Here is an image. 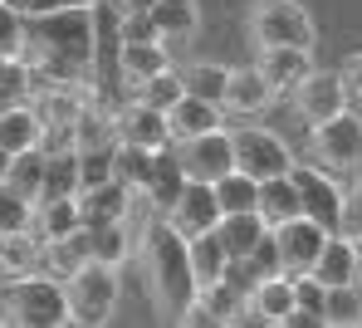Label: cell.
Returning <instances> with one entry per match:
<instances>
[{
	"label": "cell",
	"mask_w": 362,
	"mask_h": 328,
	"mask_svg": "<svg viewBox=\"0 0 362 328\" xmlns=\"http://www.w3.org/2000/svg\"><path fill=\"white\" fill-rule=\"evenodd\" d=\"M177 157H181V172L191 182H216V177L235 172V132L226 128V123L211 132H196V137L177 142Z\"/></svg>",
	"instance_id": "cell-9"
},
{
	"label": "cell",
	"mask_w": 362,
	"mask_h": 328,
	"mask_svg": "<svg viewBox=\"0 0 362 328\" xmlns=\"http://www.w3.org/2000/svg\"><path fill=\"white\" fill-rule=\"evenodd\" d=\"M358 284H362V274H358Z\"/></svg>",
	"instance_id": "cell-47"
},
{
	"label": "cell",
	"mask_w": 362,
	"mask_h": 328,
	"mask_svg": "<svg viewBox=\"0 0 362 328\" xmlns=\"http://www.w3.org/2000/svg\"><path fill=\"white\" fill-rule=\"evenodd\" d=\"M191 264H196V279H201V289H211V284H221V279H230V250L221 245V235L216 230H206V235H191Z\"/></svg>",
	"instance_id": "cell-31"
},
{
	"label": "cell",
	"mask_w": 362,
	"mask_h": 328,
	"mask_svg": "<svg viewBox=\"0 0 362 328\" xmlns=\"http://www.w3.org/2000/svg\"><path fill=\"white\" fill-rule=\"evenodd\" d=\"M343 230L362 240V182L358 187H348V206H343Z\"/></svg>",
	"instance_id": "cell-40"
},
{
	"label": "cell",
	"mask_w": 362,
	"mask_h": 328,
	"mask_svg": "<svg viewBox=\"0 0 362 328\" xmlns=\"http://www.w3.org/2000/svg\"><path fill=\"white\" fill-rule=\"evenodd\" d=\"M35 216H40V201L20 197L5 177H0V235H15V230H35Z\"/></svg>",
	"instance_id": "cell-36"
},
{
	"label": "cell",
	"mask_w": 362,
	"mask_h": 328,
	"mask_svg": "<svg viewBox=\"0 0 362 328\" xmlns=\"http://www.w3.org/2000/svg\"><path fill=\"white\" fill-rule=\"evenodd\" d=\"M181 93H186V83H181V69H162V74H152V78H142L137 88H132V98H142V103H152V108H162V113H172V103H177Z\"/></svg>",
	"instance_id": "cell-37"
},
{
	"label": "cell",
	"mask_w": 362,
	"mask_h": 328,
	"mask_svg": "<svg viewBox=\"0 0 362 328\" xmlns=\"http://www.w3.org/2000/svg\"><path fill=\"white\" fill-rule=\"evenodd\" d=\"M118 137H122V142H137V147H152V152L177 147V137H172V118H167L162 108L142 103V98H127V103L118 108Z\"/></svg>",
	"instance_id": "cell-14"
},
{
	"label": "cell",
	"mask_w": 362,
	"mask_h": 328,
	"mask_svg": "<svg viewBox=\"0 0 362 328\" xmlns=\"http://www.w3.org/2000/svg\"><path fill=\"white\" fill-rule=\"evenodd\" d=\"M308 152L318 167L348 177V172H362V113L343 108L333 113L328 123H313L308 128Z\"/></svg>",
	"instance_id": "cell-6"
},
{
	"label": "cell",
	"mask_w": 362,
	"mask_h": 328,
	"mask_svg": "<svg viewBox=\"0 0 362 328\" xmlns=\"http://www.w3.org/2000/svg\"><path fill=\"white\" fill-rule=\"evenodd\" d=\"M313 274L333 289V284H358L362 274V245L348 235V230H333L328 235V245H323V255L313 264Z\"/></svg>",
	"instance_id": "cell-18"
},
{
	"label": "cell",
	"mask_w": 362,
	"mask_h": 328,
	"mask_svg": "<svg viewBox=\"0 0 362 328\" xmlns=\"http://www.w3.org/2000/svg\"><path fill=\"white\" fill-rule=\"evenodd\" d=\"M181 83H186V93L221 103V98H226V83H230V69H226V64H211V59H196V64L181 69Z\"/></svg>",
	"instance_id": "cell-35"
},
{
	"label": "cell",
	"mask_w": 362,
	"mask_h": 328,
	"mask_svg": "<svg viewBox=\"0 0 362 328\" xmlns=\"http://www.w3.org/2000/svg\"><path fill=\"white\" fill-rule=\"evenodd\" d=\"M88 260H93V235L88 230H74L64 240H45V274H54V279H69Z\"/></svg>",
	"instance_id": "cell-28"
},
{
	"label": "cell",
	"mask_w": 362,
	"mask_h": 328,
	"mask_svg": "<svg viewBox=\"0 0 362 328\" xmlns=\"http://www.w3.org/2000/svg\"><path fill=\"white\" fill-rule=\"evenodd\" d=\"M279 103V93H274V83L264 78V69L259 64H240L230 69V83H226V98H221V108L230 113V118H259V113H269Z\"/></svg>",
	"instance_id": "cell-13"
},
{
	"label": "cell",
	"mask_w": 362,
	"mask_h": 328,
	"mask_svg": "<svg viewBox=\"0 0 362 328\" xmlns=\"http://www.w3.org/2000/svg\"><path fill=\"white\" fill-rule=\"evenodd\" d=\"M358 245H362V240H358Z\"/></svg>",
	"instance_id": "cell-48"
},
{
	"label": "cell",
	"mask_w": 362,
	"mask_h": 328,
	"mask_svg": "<svg viewBox=\"0 0 362 328\" xmlns=\"http://www.w3.org/2000/svg\"><path fill=\"white\" fill-rule=\"evenodd\" d=\"M78 206H83V230H98V226H108V221H127V211H132V187L127 182H98V187H88V192H78Z\"/></svg>",
	"instance_id": "cell-17"
},
{
	"label": "cell",
	"mask_w": 362,
	"mask_h": 328,
	"mask_svg": "<svg viewBox=\"0 0 362 328\" xmlns=\"http://www.w3.org/2000/svg\"><path fill=\"white\" fill-rule=\"evenodd\" d=\"M216 235H221V245L230 250V260H250V255L259 250V240L269 235V226H264L259 211H235V216H221Z\"/></svg>",
	"instance_id": "cell-21"
},
{
	"label": "cell",
	"mask_w": 362,
	"mask_h": 328,
	"mask_svg": "<svg viewBox=\"0 0 362 328\" xmlns=\"http://www.w3.org/2000/svg\"><path fill=\"white\" fill-rule=\"evenodd\" d=\"M35 230H40V240H64V235L83 230L78 197H45L40 201V216H35Z\"/></svg>",
	"instance_id": "cell-27"
},
{
	"label": "cell",
	"mask_w": 362,
	"mask_h": 328,
	"mask_svg": "<svg viewBox=\"0 0 362 328\" xmlns=\"http://www.w3.org/2000/svg\"><path fill=\"white\" fill-rule=\"evenodd\" d=\"M5 162H10V152H0V177H5Z\"/></svg>",
	"instance_id": "cell-44"
},
{
	"label": "cell",
	"mask_w": 362,
	"mask_h": 328,
	"mask_svg": "<svg viewBox=\"0 0 362 328\" xmlns=\"http://www.w3.org/2000/svg\"><path fill=\"white\" fill-rule=\"evenodd\" d=\"M255 64L264 69V78H269L274 93L284 98V93H294L303 78L313 74V49H289V45H279V49H259Z\"/></svg>",
	"instance_id": "cell-20"
},
{
	"label": "cell",
	"mask_w": 362,
	"mask_h": 328,
	"mask_svg": "<svg viewBox=\"0 0 362 328\" xmlns=\"http://www.w3.org/2000/svg\"><path fill=\"white\" fill-rule=\"evenodd\" d=\"M250 40H255V49H279V45L313 49L318 45V25H313V15L303 10L299 0H255Z\"/></svg>",
	"instance_id": "cell-5"
},
{
	"label": "cell",
	"mask_w": 362,
	"mask_h": 328,
	"mask_svg": "<svg viewBox=\"0 0 362 328\" xmlns=\"http://www.w3.org/2000/svg\"><path fill=\"white\" fill-rule=\"evenodd\" d=\"M343 108H353V93H348L343 69H318L313 64V74L294 88V113L313 128V123H328V118L343 113Z\"/></svg>",
	"instance_id": "cell-10"
},
{
	"label": "cell",
	"mask_w": 362,
	"mask_h": 328,
	"mask_svg": "<svg viewBox=\"0 0 362 328\" xmlns=\"http://www.w3.org/2000/svg\"><path fill=\"white\" fill-rule=\"evenodd\" d=\"M172 69V45L167 40H122V54H118V74H122V93H132L142 78Z\"/></svg>",
	"instance_id": "cell-16"
},
{
	"label": "cell",
	"mask_w": 362,
	"mask_h": 328,
	"mask_svg": "<svg viewBox=\"0 0 362 328\" xmlns=\"http://www.w3.org/2000/svg\"><path fill=\"white\" fill-rule=\"evenodd\" d=\"M45 177H49V152H45V147H25V152H15V157L5 162V182L30 201L45 197Z\"/></svg>",
	"instance_id": "cell-25"
},
{
	"label": "cell",
	"mask_w": 362,
	"mask_h": 328,
	"mask_svg": "<svg viewBox=\"0 0 362 328\" xmlns=\"http://www.w3.org/2000/svg\"><path fill=\"white\" fill-rule=\"evenodd\" d=\"M216 201H221V216H235V211H255L259 206V182L250 172H226L216 177Z\"/></svg>",
	"instance_id": "cell-33"
},
{
	"label": "cell",
	"mask_w": 362,
	"mask_h": 328,
	"mask_svg": "<svg viewBox=\"0 0 362 328\" xmlns=\"http://www.w3.org/2000/svg\"><path fill=\"white\" fill-rule=\"evenodd\" d=\"M35 269H45V240H35V230L0 235V279H20Z\"/></svg>",
	"instance_id": "cell-24"
},
{
	"label": "cell",
	"mask_w": 362,
	"mask_h": 328,
	"mask_svg": "<svg viewBox=\"0 0 362 328\" xmlns=\"http://www.w3.org/2000/svg\"><path fill=\"white\" fill-rule=\"evenodd\" d=\"M343 78H348V93H353V103H362V49H358V54H348V64H343Z\"/></svg>",
	"instance_id": "cell-42"
},
{
	"label": "cell",
	"mask_w": 362,
	"mask_h": 328,
	"mask_svg": "<svg viewBox=\"0 0 362 328\" xmlns=\"http://www.w3.org/2000/svg\"><path fill=\"white\" fill-rule=\"evenodd\" d=\"M167 221L177 226L186 240H191V235H206V230H216V226H221L216 182H191V177H186V187L177 192V201L167 206Z\"/></svg>",
	"instance_id": "cell-12"
},
{
	"label": "cell",
	"mask_w": 362,
	"mask_h": 328,
	"mask_svg": "<svg viewBox=\"0 0 362 328\" xmlns=\"http://www.w3.org/2000/svg\"><path fill=\"white\" fill-rule=\"evenodd\" d=\"M172 137L186 142V137H196V132H211L221 128V118H226V108L221 103H211V98H196V93H181L177 103H172Z\"/></svg>",
	"instance_id": "cell-23"
},
{
	"label": "cell",
	"mask_w": 362,
	"mask_h": 328,
	"mask_svg": "<svg viewBox=\"0 0 362 328\" xmlns=\"http://www.w3.org/2000/svg\"><path fill=\"white\" fill-rule=\"evenodd\" d=\"M289 177H294V187H299V206L308 221H318L323 230H343V206H348V187L338 182V172H328V167H289Z\"/></svg>",
	"instance_id": "cell-7"
},
{
	"label": "cell",
	"mask_w": 362,
	"mask_h": 328,
	"mask_svg": "<svg viewBox=\"0 0 362 328\" xmlns=\"http://www.w3.org/2000/svg\"><path fill=\"white\" fill-rule=\"evenodd\" d=\"M294 274H284V269H274V274H259L255 279V289L245 294V309H250V319H259V324H274L284 328L289 324V314H294Z\"/></svg>",
	"instance_id": "cell-15"
},
{
	"label": "cell",
	"mask_w": 362,
	"mask_h": 328,
	"mask_svg": "<svg viewBox=\"0 0 362 328\" xmlns=\"http://www.w3.org/2000/svg\"><path fill=\"white\" fill-rule=\"evenodd\" d=\"M269 235H274V250H279V269L284 274H313V264H318V255H323V245H328L333 230H323L308 216H294V221L274 226Z\"/></svg>",
	"instance_id": "cell-11"
},
{
	"label": "cell",
	"mask_w": 362,
	"mask_h": 328,
	"mask_svg": "<svg viewBox=\"0 0 362 328\" xmlns=\"http://www.w3.org/2000/svg\"><path fill=\"white\" fill-rule=\"evenodd\" d=\"M230 132H235V167H240V172H250L255 182L284 177V172L294 167L289 142H284L274 128H259V123L250 118L245 128H230Z\"/></svg>",
	"instance_id": "cell-8"
},
{
	"label": "cell",
	"mask_w": 362,
	"mask_h": 328,
	"mask_svg": "<svg viewBox=\"0 0 362 328\" xmlns=\"http://www.w3.org/2000/svg\"><path fill=\"white\" fill-rule=\"evenodd\" d=\"M10 64H15V59H0V78H5V69H10Z\"/></svg>",
	"instance_id": "cell-45"
},
{
	"label": "cell",
	"mask_w": 362,
	"mask_h": 328,
	"mask_svg": "<svg viewBox=\"0 0 362 328\" xmlns=\"http://www.w3.org/2000/svg\"><path fill=\"white\" fill-rule=\"evenodd\" d=\"M152 25H157V35L177 49L186 40H196L201 10H196V0H152Z\"/></svg>",
	"instance_id": "cell-22"
},
{
	"label": "cell",
	"mask_w": 362,
	"mask_h": 328,
	"mask_svg": "<svg viewBox=\"0 0 362 328\" xmlns=\"http://www.w3.org/2000/svg\"><path fill=\"white\" fill-rule=\"evenodd\" d=\"M122 20H137V15H152V0H108Z\"/></svg>",
	"instance_id": "cell-43"
},
{
	"label": "cell",
	"mask_w": 362,
	"mask_h": 328,
	"mask_svg": "<svg viewBox=\"0 0 362 328\" xmlns=\"http://www.w3.org/2000/svg\"><path fill=\"white\" fill-rule=\"evenodd\" d=\"M201 299H206V309H211L216 324H235L240 314H250V309H245V289H240V284H230V279L201 289Z\"/></svg>",
	"instance_id": "cell-38"
},
{
	"label": "cell",
	"mask_w": 362,
	"mask_h": 328,
	"mask_svg": "<svg viewBox=\"0 0 362 328\" xmlns=\"http://www.w3.org/2000/svg\"><path fill=\"white\" fill-rule=\"evenodd\" d=\"M323 328H362V284H333L328 289Z\"/></svg>",
	"instance_id": "cell-34"
},
{
	"label": "cell",
	"mask_w": 362,
	"mask_h": 328,
	"mask_svg": "<svg viewBox=\"0 0 362 328\" xmlns=\"http://www.w3.org/2000/svg\"><path fill=\"white\" fill-rule=\"evenodd\" d=\"M88 235H93V260H108V264H127L132 250H142V230L132 221H108Z\"/></svg>",
	"instance_id": "cell-29"
},
{
	"label": "cell",
	"mask_w": 362,
	"mask_h": 328,
	"mask_svg": "<svg viewBox=\"0 0 362 328\" xmlns=\"http://www.w3.org/2000/svg\"><path fill=\"white\" fill-rule=\"evenodd\" d=\"M5 319L20 328H59L74 324V309H69V289L64 279L35 269V274H20V279H5Z\"/></svg>",
	"instance_id": "cell-3"
},
{
	"label": "cell",
	"mask_w": 362,
	"mask_h": 328,
	"mask_svg": "<svg viewBox=\"0 0 362 328\" xmlns=\"http://www.w3.org/2000/svg\"><path fill=\"white\" fill-rule=\"evenodd\" d=\"M45 113L35 108V98H25V103H15V108H5L0 113V152H25V147H45Z\"/></svg>",
	"instance_id": "cell-19"
},
{
	"label": "cell",
	"mask_w": 362,
	"mask_h": 328,
	"mask_svg": "<svg viewBox=\"0 0 362 328\" xmlns=\"http://www.w3.org/2000/svg\"><path fill=\"white\" fill-rule=\"evenodd\" d=\"M20 64L35 83H93V0H69L30 20Z\"/></svg>",
	"instance_id": "cell-1"
},
{
	"label": "cell",
	"mask_w": 362,
	"mask_h": 328,
	"mask_svg": "<svg viewBox=\"0 0 362 328\" xmlns=\"http://www.w3.org/2000/svg\"><path fill=\"white\" fill-rule=\"evenodd\" d=\"M5 5H15L25 20H40V15H49V10H59V5H69V0H5Z\"/></svg>",
	"instance_id": "cell-41"
},
{
	"label": "cell",
	"mask_w": 362,
	"mask_h": 328,
	"mask_svg": "<svg viewBox=\"0 0 362 328\" xmlns=\"http://www.w3.org/2000/svg\"><path fill=\"white\" fill-rule=\"evenodd\" d=\"M157 157H162V152L137 147V142H122L118 137V147H113V177L127 182V187H137V192H147L152 177H157Z\"/></svg>",
	"instance_id": "cell-30"
},
{
	"label": "cell",
	"mask_w": 362,
	"mask_h": 328,
	"mask_svg": "<svg viewBox=\"0 0 362 328\" xmlns=\"http://www.w3.org/2000/svg\"><path fill=\"white\" fill-rule=\"evenodd\" d=\"M69 289V309H74V324L93 328V324H108L118 314V299H122V264L108 260H88L83 269H74L64 279Z\"/></svg>",
	"instance_id": "cell-4"
},
{
	"label": "cell",
	"mask_w": 362,
	"mask_h": 328,
	"mask_svg": "<svg viewBox=\"0 0 362 328\" xmlns=\"http://www.w3.org/2000/svg\"><path fill=\"white\" fill-rule=\"evenodd\" d=\"M142 264H147V284H152L157 314L181 324L186 304L201 299V279H196V264H191V240L167 216H157L142 230Z\"/></svg>",
	"instance_id": "cell-2"
},
{
	"label": "cell",
	"mask_w": 362,
	"mask_h": 328,
	"mask_svg": "<svg viewBox=\"0 0 362 328\" xmlns=\"http://www.w3.org/2000/svg\"><path fill=\"white\" fill-rule=\"evenodd\" d=\"M25 30H30V20L15 5L0 0V59H20L25 54Z\"/></svg>",
	"instance_id": "cell-39"
},
{
	"label": "cell",
	"mask_w": 362,
	"mask_h": 328,
	"mask_svg": "<svg viewBox=\"0 0 362 328\" xmlns=\"http://www.w3.org/2000/svg\"><path fill=\"white\" fill-rule=\"evenodd\" d=\"M83 192V152L59 147L49 152V177H45V197H78ZM40 197V201H45Z\"/></svg>",
	"instance_id": "cell-32"
},
{
	"label": "cell",
	"mask_w": 362,
	"mask_h": 328,
	"mask_svg": "<svg viewBox=\"0 0 362 328\" xmlns=\"http://www.w3.org/2000/svg\"><path fill=\"white\" fill-rule=\"evenodd\" d=\"M255 211L264 216V226H269V230H274V226H284V221H294V216H303L294 177L284 172V177H269V182H259V206H255Z\"/></svg>",
	"instance_id": "cell-26"
},
{
	"label": "cell",
	"mask_w": 362,
	"mask_h": 328,
	"mask_svg": "<svg viewBox=\"0 0 362 328\" xmlns=\"http://www.w3.org/2000/svg\"><path fill=\"white\" fill-rule=\"evenodd\" d=\"M0 324H10V319H5V309H0Z\"/></svg>",
	"instance_id": "cell-46"
}]
</instances>
